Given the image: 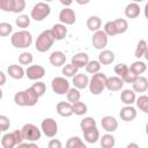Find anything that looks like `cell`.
I'll list each match as a JSON object with an SVG mask.
<instances>
[{
	"label": "cell",
	"instance_id": "6da1fadb",
	"mask_svg": "<svg viewBox=\"0 0 148 148\" xmlns=\"http://www.w3.org/2000/svg\"><path fill=\"white\" fill-rule=\"evenodd\" d=\"M38 99H39V96L34 91L31 87L25 90L17 91L14 95V102L18 106H34L37 104Z\"/></svg>",
	"mask_w": 148,
	"mask_h": 148
},
{
	"label": "cell",
	"instance_id": "7a4b0ae2",
	"mask_svg": "<svg viewBox=\"0 0 148 148\" xmlns=\"http://www.w3.org/2000/svg\"><path fill=\"white\" fill-rule=\"evenodd\" d=\"M10 43L16 49H27L32 43V35L27 30L16 31L10 37Z\"/></svg>",
	"mask_w": 148,
	"mask_h": 148
},
{
	"label": "cell",
	"instance_id": "3957f363",
	"mask_svg": "<svg viewBox=\"0 0 148 148\" xmlns=\"http://www.w3.org/2000/svg\"><path fill=\"white\" fill-rule=\"evenodd\" d=\"M106 79L108 76L104 73L97 72L95 74H92V77L89 80V90L92 95H99L104 91L105 89V83H106Z\"/></svg>",
	"mask_w": 148,
	"mask_h": 148
},
{
	"label": "cell",
	"instance_id": "277c9868",
	"mask_svg": "<svg viewBox=\"0 0 148 148\" xmlns=\"http://www.w3.org/2000/svg\"><path fill=\"white\" fill-rule=\"evenodd\" d=\"M53 43H54V37L51 32V29L44 30L37 37L36 43H35V47L38 52H46L52 47Z\"/></svg>",
	"mask_w": 148,
	"mask_h": 148
},
{
	"label": "cell",
	"instance_id": "5b68a950",
	"mask_svg": "<svg viewBox=\"0 0 148 148\" xmlns=\"http://www.w3.org/2000/svg\"><path fill=\"white\" fill-rule=\"evenodd\" d=\"M50 13H51V7L46 2L42 1V2H37L32 7L30 16L35 21H38L39 22V21H43L44 18H46L50 15Z\"/></svg>",
	"mask_w": 148,
	"mask_h": 148
},
{
	"label": "cell",
	"instance_id": "8992f818",
	"mask_svg": "<svg viewBox=\"0 0 148 148\" xmlns=\"http://www.w3.org/2000/svg\"><path fill=\"white\" fill-rule=\"evenodd\" d=\"M21 132H22L23 139L27 140V141H31V142L38 141L40 139V136H42L40 130L36 125H34L31 123L24 124L23 127L21 128Z\"/></svg>",
	"mask_w": 148,
	"mask_h": 148
},
{
	"label": "cell",
	"instance_id": "52a82bcc",
	"mask_svg": "<svg viewBox=\"0 0 148 148\" xmlns=\"http://www.w3.org/2000/svg\"><path fill=\"white\" fill-rule=\"evenodd\" d=\"M51 88H52L53 92H56L58 95H65L69 89V82L67 79H65L62 76H57L52 80Z\"/></svg>",
	"mask_w": 148,
	"mask_h": 148
},
{
	"label": "cell",
	"instance_id": "ba28073f",
	"mask_svg": "<svg viewBox=\"0 0 148 148\" xmlns=\"http://www.w3.org/2000/svg\"><path fill=\"white\" fill-rule=\"evenodd\" d=\"M40 128L47 138H53L58 133V124L53 118H45L40 124Z\"/></svg>",
	"mask_w": 148,
	"mask_h": 148
},
{
	"label": "cell",
	"instance_id": "9c48e42d",
	"mask_svg": "<svg viewBox=\"0 0 148 148\" xmlns=\"http://www.w3.org/2000/svg\"><path fill=\"white\" fill-rule=\"evenodd\" d=\"M108 35L103 31V30H97L94 31L91 42H92V46L96 50H104L105 46L108 45Z\"/></svg>",
	"mask_w": 148,
	"mask_h": 148
},
{
	"label": "cell",
	"instance_id": "30bf717a",
	"mask_svg": "<svg viewBox=\"0 0 148 148\" xmlns=\"http://www.w3.org/2000/svg\"><path fill=\"white\" fill-rule=\"evenodd\" d=\"M59 21L62 24H65V25H72V24H74L75 21H76L75 12L72 8H69V7H65L59 13Z\"/></svg>",
	"mask_w": 148,
	"mask_h": 148
},
{
	"label": "cell",
	"instance_id": "8fae6325",
	"mask_svg": "<svg viewBox=\"0 0 148 148\" xmlns=\"http://www.w3.org/2000/svg\"><path fill=\"white\" fill-rule=\"evenodd\" d=\"M25 75L29 80L37 81L45 75V68L40 65H31L25 69Z\"/></svg>",
	"mask_w": 148,
	"mask_h": 148
},
{
	"label": "cell",
	"instance_id": "7c38bea8",
	"mask_svg": "<svg viewBox=\"0 0 148 148\" xmlns=\"http://www.w3.org/2000/svg\"><path fill=\"white\" fill-rule=\"evenodd\" d=\"M101 125H102L103 130L109 133H112V132L117 131V128H118V121L112 116H104L101 120Z\"/></svg>",
	"mask_w": 148,
	"mask_h": 148
},
{
	"label": "cell",
	"instance_id": "4fadbf2b",
	"mask_svg": "<svg viewBox=\"0 0 148 148\" xmlns=\"http://www.w3.org/2000/svg\"><path fill=\"white\" fill-rule=\"evenodd\" d=\"M124 86V81L121 80L120 76H110L106 79L105 88L110 91H119Z\"/></svg>",
	"mask_w": 148,
	"mask_h": 148
},
{
	"label": "cell",
	"instance_id": "5bb4252c",
	"mask_svg": "<svg viewBox=\"0 0 148 148\" xmlns=\"http://www.w3.org/2000/svg\"><path fill=\"white\" fill-rule=\"evenodd\" d=\"M119 116H120V119L124 121H132L136 117V110L132 105H125L124 108L120 109Z\"/></svg>",
	"mask_w": 148,
	"mask_h": 148
},
{
	"label": "cell",
	"instance_id": "9a60e30c",
	"mask_svg": "<svg viewBox=\"0 0 148 148\" xmlns=\"http://www.w3.org/2000/svg\"><path fill=\"white\" fill-rule=\"evenodd\" d=\"M50 62L52 66L54 67H61L66 64V56L64 52L61 51H54L50 54V58H49Z\"/></svg>",
	"mask_w": 148,
	"mask_h": 148
},
{
	"label": "cell",
	"instance_id": "2e32d148",
	"mask_svg": "<svg viewBox=\"0 0 148 148\" xmlns=\"http://www.w3.org/2000/svg\"><path fill=\"white\" fill-rule=\"evenodd\" d=\"M51 32L54 37V40H62L67 35V28L62 23H57L52 27Z\"/></svg>",
	"mask_w": 148,
	"mask_h": 148
},
{
	"label": "cell",
	"instance_id": "e0dca14e",
	"mask_svg": "<svg viewBox=\"0 0 148 148\" xmlns=\"http://www.w3.org/2000/svg\"><path fill=\"white\" fill-rule=\"evenodd\" d=\"M89 61V57L87 53L84 52H79L76 54H74L71 59V64H73L75 67L77 68H82L87 65V62Z\"/></svg>",
	"mask_w": 148,
	"mask_h": 148
},
{
	"label": "cell",
	"instance_id": "ac0fdd59",
	"mask_svg": "<svg viewBox=\"0 0 148 148\" xmlns=\"http://www.w3.org/2000/svg\"><path fill=\"white\" fill-rule=\"evenodd\" d=\"M57 113L61 117H71L73 114V109L72 104L69 102H59L57 104Z\"/></svg>",
	"mask_w": 148,
	"mask_h": 148
},
{
	"label": "cell",
	"instance_id": "d6986e66",
	"mask_svg": "<svg viewBox=\"0 0 148 148\" xmlns=\"http://www.w3.org/2000/svg\"><path fill=\"white\" fill-rule=\"evenodd\" d=\"M7 73L9 74L10 77L15 80H21L25 75V71L20 65H9L7 68Z\"/></svg>",
	"mask_w": 148,
	"mask_h": 148
},
{
	"label": "cell",
	"instance_id": "ffe728a7",
	"mask_svg": "<svg viewBox=\"0 0 148 148\" xmlns=\"http://www.w3.org/2000/svg\"><path fill=\"white\" fill-rule=\"evenodd\" d=\"M140 13H141V8L136 2H131L125 7V15L127 18H135L140 15Z\"/></svg>",
	"mask_w": 148,
	"mask_h": 148
},
{
	"label": "cell",
	"instance_id": "44dd1931",
	"mask_svg": "<svg viewBox=\"0 0 148 148\" xmlns=\"http://www.w3.org/2000/svg\"><path fill=\"white\" fill-rule=\"evenodd\" d=\"M89 83V79L86 74H81V73H76L73 76V84L75 88L77 89H84L88 87Z\"/></svg>",
	"mask_w": 148,
	"mask_h": 148
},
{
	"label": "cell",
	"instance_id": "7402d4cb",
	"mask_svg": "<svg viewBox=\"0 0 148 148\" xmlns=\"http://www.w3.org/2000/svg\"><path fill=\"white\" fill-rule=\"evenodd\" d=\"M132 84L134 92H145L148 89V80L145 76H138Z\"/></svg>",
	"mask_w": 148,
	"mask_h": 148
},
{
	"label": "cell",
	"instance_id": "603a6c76",
	"mask_svg": "<svg viewBox=\"0 0 148 148\" xmlns=\"http://www.w3.org/2000/svg\"><path fill=\"white\" fill-rule=\"evenodd\" d=\"M98 61L101 65H110L114 61V53L110 50H102L98 54Z\"/></svg>",
	"mask_w": 148,
	"mask_h": 148
},
{
	"label": "cell",
	"instance_id": "cb8c5ba5",
	"mask_svg": "<svg viewBox=\"0 0 148 148\" xmlns=\"http://www.w3.org/2000/svg\"><path fill=\"white\" fill-rule=\"evenodd\" d=\"M83 136H84V140L88 143H95L99 139V131L97 130L96 126L95 127H91V128L86 130L83 132Z\"/></svg>",
	"mask_w": 148,
	"mask_h": 148
},
{
	"label": "cell",
	"instance_id": "d4e9b609",
	"mask_svg": "<svg viewBox=\"0 0 148 148\" xmlns=\"http://www.w3.org/2000/svg\"><path fill=\"white\" fill-rule=\"evenodd\" d=\"M135 98H136V96H135V92H134L133 89L132 90L131 89H125L120 94V101L125 105H132L135 102Z\"/></svg>",
	"mask_w": 148,
	"mask_h": 148
},
{
	"label": "cell",
	"instance_id": "484cf974",
	"mask_svg": "<svg viewBox=\"0 0 148 148\" xmlns=\"http://www.w3.org/2000/svg\"><path fill=\"white\" fill-rule=\"evenodd\" d=\"M1 146L3 148H13L16 146V141H15V136L13 133H6L2 138H1Z\"/></svg>",
	"mask_w": 148,
	"mask_h": 148
},
{
	"label": "cell",
	"instance_id": "4316f807",
	"mask_svg": "<svg viewBox=\"0 0 148 148\" xmlns=\"http://www.w3.org/2000/svg\"><path fill=\"white\" fill-rule=\"evenodd\" d=\"M102 25V21L98 16H90L88 20H87V28L90 30V31H97L99 30Z\"/></svg>",
	"mask_w": 148,
	"mask_h": 148
},
{
	"label": "cell",
	"instance_id": "83f0119b",
	"mask_svg": "<svg viewBox=\"0 0 148 148\" xmlns=\"http://www.w3.org/2000/svg\"><path fill=\"white\" fill-rule=\"evenodd\" d=\"M72 109H73V113L76 114V116H83L88 112V106L87 104H84L83 102H75L72 104Z\"/></svg>",
	"mask_w": 148,
	"mask_h": 148
},
{
	"label": "cell",
	"instance_id": "f1b7e54d",
	"mask_svg": "<svg viewBox=\"0 0 148 148\" xmlns=\"http://www.w3.org/2000/svg\"><path fill=\"white\" fill-rule=\"evenodd\" d=\"M66 97H67V101H68L71 104H73V103H75V102L80 101L81 94H80V91H79L77 88L73 87V88H69V89H68V91L66 92Z\"/></svg>",
	"mask_w": 148,
	"mask_h": 148
},
{
	"label": "cell",
	"instance_id": "f546056e",
	"mask_svg": "<svg viewBox=\"0 0 148 148\" xmlns=\"http://www.w3.org/2000/svg\"><path fill=\"white\" fill-rule=\"evenodd\" d=\"M147 49H148V45H147V42L145 39H141L139 40L138 45H136V49H135V52H134V56L140 59L141 57L146 56L147 54Z\"/></svg>",
	"mask_w": 148,
	"mask_h": 148
},
{
	"label": "cell",
	"instance_id": "4dcf8cb0",
	"mask_svg": "<svg viewBox=\"0 0 148 148\" xmlns=\"http://www.w3.org/2000/svg\"><path fill=\"white\" fill-rule=\"evenodd\" d=\"M67 148H86V143L79 136H72L66 142Z\"/></svg>",
	"mask_w": 148,
	"mask_h": 148
},
{
	"label": "cell",
	"instance_id": "1f68e13d",
	"mask_svg": "<svg viewBox=\"0 0 148 148\" xmlns=\"http://www.w3.org/2000/svg\"><path fill=\"white\" fill-rule=\"evenodd\" d=\"M116 143V140H114V136L110 133H106L104 135H102L101 138V146L103 148H112Z\"/></svg>",
	"mask_w": 148,
	"mask_h": 148
},
{
	"label": "cell",
	"instance_id": "d6a6232c",
	"mask_svg": "<svg viewBox=\"0 0 148 148\" xmlns=\"http://www.w3.org/2000/svg\"><path fill=\"white\" fill-rule=\"evenodd\" d=\"M113 23H114V27H116V30H117V35L119 34H124L127 31L128 29V23L125 18H117V20H113Z\"/></svg>",
	"mask_w": 148,
	"mask_h": 148
},
{
	"label": "cell",
	"instance_id": "836d02e7",
	"mask_svg": "<svg viewBox=\"0 0 148 148\" xmlns=\"http://www.w3.org/2000/svg\"><path fill=\"white\" fill-rule=\"evenodd\" d=\"M128 68H130L133 73H135L136 75H139V74H142V73L146 72V69H147V65H146L143 61L138 60V61H134Z\"/></svg>",
	"mask_w": 148,
	"mask_h": 148
},
{
	"label": "cell",
	"instance_id": "e575fe53",
	"mask_svg": "<svg viewBox=\"0 0 148 148\" xmlns=\"http://www.w3.org/2000/svg\"><path fill=\"white\" fill-rule=\"evenodd\" d=\"M136 106L145 113H148V96L147 95H141L138 98H135Z\"/></svg>",
	"mask_w": 148,
	"mask_h": 148
},
{
	"label": "cell",
	"instance_id": "d590c367",
	"mask_svg": "<svg viewBox=\"0 0 148 148\" xmlns=\"http://www.w3.org/2000/svg\"><path fill=\"white\" fill-rule=\"evenodd\" d=\"M84 67H86L87 73H89V74H95V73L99 72V69H101V64H99L98 60H89Z\"/></svg>",
	"mask_w": 148,
	"mask_h": 148
},
{
	"label": "cell",
	"instance_id": "8d00e7d4",
	"mask_svg": "<svg viewBox=\"0 0 148 148\" xmlns=\"http://www.w3.org/2000/svg\"><path fill=\"white\" fill-rule=\"evenodd\" d=\"M77 71H79V68L75 67L73 64H65L64 67H62V69H61L62 74L66 77H73L77 73Z\"/></svg>",
	"mask_w": 148,
	"mask_h": 148
},
{
	"label": "cell",
	"instance_id": "74e56055",
	"mask_svg": "<svg viewBox=\"0 0 148 148\" xmlns=\"http://www.w3.org/2000/svg\"><path fill=\"white\" fill-rule=\"evenodd\" d=\"M15 23L18 28H22V29H25L30 25V17L25 14H21L18 15V17L15 20Z\"/></svg>",
	"mask_w": 148,
	"mask_h": 148
},
{
	"label": "cell",
	"instance_id": "f35d334b",
	"mask_svg": "<svg viewBox=\"0 0 148 148\" xmlns=\"http://www.w3.org/2000/svg\"><path fill=\"white\" fill-rule=\"evenodd\" d=\"M95 126H96V120L92 117H86L80 123V127H81L82 132H84L86 130H89L91 127H95Z\"/></svg>",
	"mask_w": 148,
	"mask_h": 148
},
{
	"label": "cell",
	"instance_id": "ab89813d",
	"mask_svg": "<svg viewBox=\"0 0 148 148\" xmlns=\"http://www.w3.org/2000/svg\"><path fill=\"white\" fill-rule=\"evenodd\" d=\"M13 31V27L8 22H0V37L9 36Z\"/></svg>",
	"mask_w": 148,
	"mask_h": 148
},
{
	"label": "cell",
	"instance_id": "60d3db41",
	"mask_svg": "<svg viewBox=\"0 0 148 148\" xmlns=\"http://www.w3.org/2000/svg\"><path fill=\"white\" fill-rule=\"evenodd\" d=\"M34 60V57L30 52H22L18 56V62L21 65H30Z\"/></svg>",
	"mask_w": 148,
	"mask_h": 148
},
{
	"label": "cell",
	"instance_id": "b9f144b4",
	"mask_svg": "<svg viewBox=\"0 0 148 148\" xmlns=\"http://www.w3.org/2000/svg\"><path fill=\"white\" fill-rule=\"evenodd\" d=\"M31 88L34 89V91H35L39 97L43 96V95L45 94V91H46V86H45V83L42 82V81H37L36 83H34V84L31 86Z\"/></svg>",
	"mask_w": 148,
	"mask_h": 148
},
{
	"label": "cell",
	"instance_id": "7bdbcfd3",
	"mask_svg": "<svg viewBox=\"0 0 148 148\" xmlns=\"http://www.w3.org/2000/svg\"><path fill=\"white\" fill-rule=\"evenodd\" d=\"M14 2H15V0H0V9L3 12H12L13 13Z\"/></svg>",
	"mask_w": 148,
	"mask_h": 148
},
{
	"label": "cell",
	"instance_id": "ee69618b",
	"mask_svg": "<svg viewBox=\"0 0 148 148\" xmlns=\"http://www.w3.org/2000/svg\"><path fill=\"white\" fill-rule=\"evenodd\" d=\"M108 36L112 37V36H116L117 35V30H116V27H114V23L113 21H109L104 24V30H103Z\"/></svg>",
	"mask_w": 148,
	"mask_h": 148
},
{
	"label": "cell",
	"instance_id": "f6af8a7d",
	"mask_svg": "<svg viewBox=\"0 0 148 148\" xmlns=\"http://www.w3.org/2000/svg\"><path fill=\"white\" fill-rule=\"evenodd\" d=\"M138 76H139V75H136L135 73H133V72L128 68V71L126 72V74H124V75L121 76V80H123L124 82H126V83H133V82L136 80Z\"/></svg>",
	"mask_w": 148,
	"mask_h": 148
},
{
	"label": "cell",
	"instance_id": "bcb514c9",
	"mask_svg": "<svg viewBox=\"0 0 148 148\" xmlns=\"http://www.w3.org/2000/svg\"><path fill=\"white\" fill-rule=\"evenodd\" d=\"M10 126V120L7 116L5 114H0V131L1 132H6L7 130H9Z\"/></svg>",
	"mask_w": 148,
	"mask_h": 148
},
{
	"label": "cell",
	"instance_id": "7dc6e473",
	"mask_svg": "<svg viewBox=\"0 0 148 148\" xmlns=\"http://www.w3.org/2000/svg\"><path fill=\"white\" fill-rule=\"evenodd\" d=\"M128 71V66L126 64H118L114 66V73L118 75V76H123L124 74H126V72Z\"/></svg>",
	"mask_w": 148,
	"mask_h": 148
},
{
	"label": "cell",
	"instance_id": "c3c4849f",
	"mask_svg": "<svg viewBox=\"0 0 148 148\" xmlns=\"http://www.w3.org/2000/svg\"><path fill=\"white\" fill-rule=\"evenodd\" d=\"M25 9V0H15L14 2V10L13 13H22Z\"/></svg>",
	"mask_w": 148,
	"mask_h": 148
},
{
	"label": "cell",
	"instance_id": "681fc988",
	"mask_svg": "<svg viewBox=\"0 0 148 148\" xmlns=\"http://www.w3.org/2000/svg\"><path fill=\"white\" fill-rule=\"evenodd\" d=\"M13 134H14V136H15L16 146H17L18 143H21L22 141H24V139H23V135H22V132H21V130H16V131H14V132H13Z\"/></svg>",
	"mask_w": 148,
	"mask_h": 148
},
{
	"label": "cell",
	"instance_id": "f907efd6",
	"mask_svg": "<svg viewBox=\"0 0 148 148\" xmlns=\"http://www.w3.org/2000/svg\"><path fill=\"white\" fill-rule=\"evenodd\" d=\"M47 146H49V148H61L62 147V143L58 139H52V140H50V142H49Z\"/></svg>",
	"mask_w": 148,
	"mask_h": 148
},
{
	"label": "cell",
	"instance_id": "816d5d0a",
	"mask_svg": "<svg viewBox=\"0 0 148 148\" xmlns=\"http://www.w3.org/2000/svg\"><path fill=\"white\" fill-rule=\"evenodd\" d=\"M17 147H35V148H38V146L35 143V142H31V141H28V142H21V143H18L17 145Z\"/></svg>",
	"mask_w": 148,
	"mask_h": 148
},
{
	"label": "cell",
	"instance_id": "f5cc1de1",
	"mask_svg": "<svg viewBox=\"0 0 148 148\" xmlns=\"http://www.w3.org/2000/svg\"><path fill=\"white\" fill-rule=\"evenodd\" d=\"M6 80H7V79H6V74H5L2 71H0V87L6 83Z\"/></svg>",
	"mask_w": 148,
	"mask_h": 148
},
{
	"label": "cell",
	"instance_id": "db71d44e",
	"mask_svg": "<svg viewBox=\"0 0 148 148\" xmlns=\"http://www.w3.org/2000/svg\"><path fill=\"white\" fill-rule=\"evenodd\" d=\"M59 1H60V3H61V5H64L65 7L71 6V5H72V2H73V0H59Z\"/></svg>",
	"mask_w": 148,
	"mask_h": 148
},
{
	"label": "cell",
	"instance_id": "11a10c76",
	"mask_svg": "<svg viewBox=\"0 0 148 148\" xmlns=\"http://www.w3.org/2000/svg\"><path fill=\"white\" fill-rule=\"evenodd\" d=\"M75 2L77 5H87V3L90 2V0H75Z\"/></svg>",
	"mask_w": 148,
	"mask_h": 148
},
{
	"label": "cell",
	"instance_id": "9f6ffc18",
	"mask_svg": "<svg viewBox=\"0 0 148 148\" xmlns=\"http://www.w3.org/2000/svg\"><path fill=\"white\" fill-rule=\"evenodd\" d=\"M127 147H136V148H138L139 146H138L136 143H128V145H127Z\"/></svg>",
	"mask_w": 148,
	"mask_h": 148
},
{
	"label": "cell",
	"instance_id": "6f0895ef",
	"mask_svg": "<svg viewBox=\"0 0 148 148\" xmlns=\"http://www.w3.org/2000/svg\"><path fill=\"white\" fill-rule=\"evenodd\" d=\"M2 96H3V91H2L1 88H0V99H2Z\"/></svg>",
	"mask_w": 148,
	"mask_h": 148
},
{
	"label": "cell",
	"instance_id": "680465c9",
	"mask_svg": "<svg viewBox=\"0 0 148 148\" xmlns=\"http://www.w3.org/2000/svg\"><path fill=\"white\" fill-rule=\"evenodd\" d=\"M142 1H145V0H133V2H136V3H140Z\"/></svg>",
	"mask_w": 148,
	"mask_h": 148
},
{
	"label": "cell",
	"instance_id": "91938a15",
	"mask_svg": "<svg viewBox=\"0 0 148 148\" xmlns=\"http://www.w3.org/2000/svg\"><path fill=\"white\" fill-rule=\"evenodd\" d=\"M50 1H53V0H44V2H50Z\"/></svg>",
	"mask_w": 148,
	"mask_h": 148
},
{
	"label": "cell",
	"instance_id": "94428289",
	"mask_svg": "<svg viewBox=\"0 0 148 148\" xmlns=\"http://www.w3.org/2000/svg\"><path fill=\"white\" fill-rule=\"evenodd\" d=\"M0 133H1V131H0Z\"/></svg>",
	"mask_w": 148,
	"mask_h": 148
}]
</instances>
